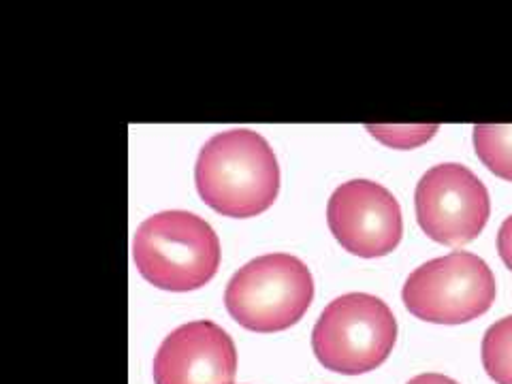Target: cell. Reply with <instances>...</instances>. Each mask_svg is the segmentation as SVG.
<instances>
[{"mask_svg":"<svg viewBox=\"0 0 512 384\" xmlns=\"http://www.w3.org/2000/svg\"><path fill=\"white\" fill-rule=\"evenodd\" d=\"M195 184L214 212L229 218L259 216L278 197V158L259 133L233 128L214 135L201 148Z\"/></svg>","mask_w":512,"mask_h":384,"instance_id":"6da1fadb","label":"cell"},{"mask_svg":"<svg viewBox=\"0 0 512 384\" xmlns=\"http://www.w3.org/2000/svg\"><path fill=\"white\" fill-rule=\"evenodd\" d=\"M133 259L139 274L156 288L197 291L216 276L220 239L197 214L160 212L139 224Z\"/></svg>","mask_w":512,"mask_h":384,"instance_id":"7a4b0ae2","label":"cell"},{"mask_svg":"<svg viewBox=\"0 0 512 384\" xmlns=\"http://www.w3.org/2000/svg\"><path fill=\"white\" fill-rule=\"evenodd\" d=\"M314 299L308 265L293 254L256 256L235 271L224 291V306L235 323L254 333L291 329Z\"/></svg>","mask_w":512,"mask_h":384,"instance_id":"3957f363","label":"cell"},{"mask_svg":"<svg viewBox=\"0 0 512 384\" xmlns=\"http://www.w3.org/2000/svg\"><path fill=\"white\" fill-rule=\"evenodd\" d=\"M397 320L382 299L348 293L333 299L312 331L314 355L327 370L359 376L380 367L395 348Z\"/></svg>","mask_w":512,"mask_h":384,"instance_id":"277c9868","label":"cell"},{"mask_svg":"<svg viewBox=\"0 0 512 384\" xmlns=\"http://www.w3.org/2000/svg\"><path fill=\"white\" fill-rule=\"evenodd\" d=\"M498 286L480 256L457 250L427 261L408 276L402 299L406 310L436 325H463L491 310Z\"/></svg>","mask_w":512,"mask_h":384,"instance_id":"5b68a950","label":"cell"},{"mask_svg":"<svg viewBox=\"0 0 512 384\" xmlns=\"http://www.w3.org/2000/svg\"><path fill=\"white\" fill-rule=\"evenodd\" d=\"M414 207L425 235L451 248L474 242L491 214L487 186L459 163L431 167L416 184Z\"/></svg>","mask_w":512,"mask_h":384,"instance_id":"8992f818","label":"cell"},{"mask_svg":"<svg viewBox=\"0 0 512 384\" xmlns=\"http://www.w3.org/2000/svg\"><path fill=\"white\" fill-rule=\"evenodd\" d=\"M327 224L340 246L361 259L391 254L404 235L399 201L372 180H350L335 188L327 203Z\"/></svg>","mask_w":512,"mask_h":384,"instance_id":"52a82bcc","label":"cell"},{"mask_svg":"<svg viewBox=\"0 0 512 384\" xmlns=\"http://www.w3.org/2000/svg\"><path fill=\"white\" fill-rule=\"evenodd\" d=\"M237 350L231 335L212 320L171 331L154 357V384H233Z\"/></svg>","mask_w":512,"mask_h":384,"instance_id":"ba28073f","label":"cell"},{"mask_svg":"<svg viewBox=\"0 0 512 384\" xmlns=\"http://www.w3.org/2000/svg\"><path fill=\"white\" fill-rule=\"evenodd\" d=\"M474 150L491 173L512 182V126H474Z\"/></svg>","mask_w":512,"mask_h":384,"instance_id":"9c48e42d","label":"cell"},{"mask_svg":"<svg viewBox=\"0 0 512 384\" xmlns=\"http://www.w3.org/2000/svg\"><path fill=\"white\" fill-rule=\"evenodd\" d=\"M483 365L495 384H512V316L493 323L483 338Z\"/></svg>","mask_w":512,"mask_h":384,"instance_id":"30bf717a","label":"cell"},{"mask_svg":"<svg viewBox=\"0 0 512 384\" xmlns=\"http://www.w3.org/2000/svg\"><path fill=\"white\" fill-rule=\"evenodd\" d=\"M367 131L372 137L382 141L384 146L395 150H412L427 143L438 133V124H419V126H384V124H367Z\"/></svg>","mask_w":512,"mask_h":384,"instance_id":"8fae6325","label":"cell"},{"mask_svg":"<svg viewBox=\"0 0 512 384\" xmlns=\"http://www.w3.org/2000/svg\"><path fill=\"white\" fill-rule=\"evenodd\" d=\"M498 252L504 265L512 271V216H508L498 233Z\"/></svg>","mask_w":512,"mask_h":384,"instance_id":"7c38bea8","label":"cell"},{"mask_svg":"<svg viewBox=\"0 0 512 384\" xmlns=\"http://www.w3.org/2000/svg\"><path fill=\"white\" fill-rule=\"evenodd\" d=\"M408 384H457L453 378L442 376V374H421L412 378Z\"/></svg>","mask_w":512,"mask_h":384,"instance_id":"4fadbf2b","label":"cell"}]
</instances>
